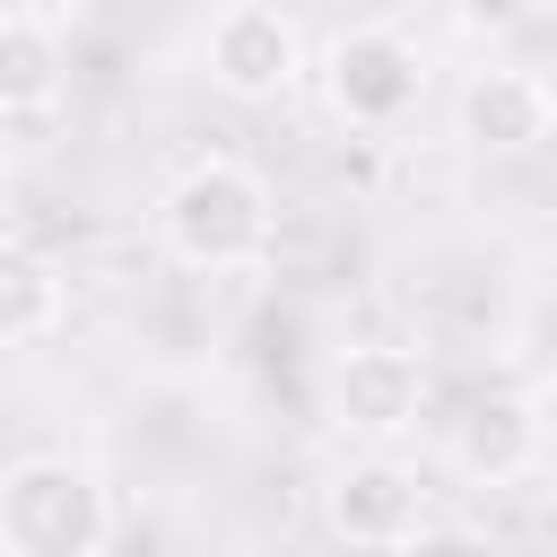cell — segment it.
<instances>
[{
	"mask_svg": "<svg viewBox=\"0 0 557 557\" xmlns=\"http://www.w3.org/2000/svg\"><path fill=\"white\" fill-rule=\"evenodd\" d=\"M305 78H322V104L348 131H400L426 104V44L392 17H366V26H339Z\"/></svg>",
	"mask_w": 557,
	"mask_h": 557,
	"instance_id": "cell-3",
	"label": "cell"
},
{
	"mask_svg": "<svg viewBox=\"0 0 557 557\" xmlns=\"http://www.w3.org/2000/svg\"><path fill=\"white\" fill-rule=\"evenodd\" d=\"M157 244L174 270L200 278H244L278 252V200L261 183V165L244 157H191L165 191H157Z\"/></svg>",
	"mask_w": 557,
	"mask_h": 557,
	"instance_id": "cell-1",
	"label": "cell"
},
{
	"mask_svg": "<svg viewBox=\"0 0 557 557\" xmlns=\"http://www.w3.org/2000/svg\"><path fill=\"white\" fill-rule=\"evenodd\" d=\"M113 487L78 453H17L0 470V557H104Z\"/></svg>",
	"mask_w": 557,
	"mask_h": 557,
	"instance_id": "cell-2",
	"label": "cell"
},
{
	"mask_svg": "<svg viewBox=\"0 0 557 557\" xmlns=\"http://www.w3.org/2000/svg\"><path fill=\"white\" fill-rule=\"evenodd\" d=\"M322 409H331V426H339L348 444H400V435L426 426L435 374H426V357L400 348V339H357V348L331 357Z\"/></svg>",
	"mask_w": 557,
	"mask_h": 557,
	"instance_id": "cell-4",
	"label": "cell"
},
{
	"mask_svg": "<svg viewBox=\"0 0 557 557\" xmlns=\"http://www.w3.org/2000/svg\"><path fill=\"white\" fill-rule=\"evenodd\" d=\"M313 513H322V531H331L339 548L383 557V548H400V540L426 522V479H418L392 444H357L348 461H331V470H322Z\"/></svg>",
	"mask_w": 557,
	"mask_h": 557,
	"instance_id": "cell-5",
	"label": "cell"
},
{
	"mask_svg": "<svg viewBox=\"0 0 557 557\" xmlns=\"http://www.w3.org/2000/svg\"><path fill=\"white\" fill-rule=\"evenodd\" d=\"M444 9H453V26H461L470 44H513L522 26L548 17V0H444Z\"/></svg>",
	"mask_w": 557,
	"mask_h": 557,
	"instance_id": "cell-11",
	"label": "cell"
},
{
	"mask_svg": "<svg viewBox=\"0 0 557 557\" xmlns=\"http://www.w3.org/2000/svg\"><path fill=\"white\" fill-rule=\"evenodd\" d=\"M61 313H70L61 270H52L35 244L0 235V348H35V339H52Z\"/></svg>",
	"mask_w": 557,
	"mask_h": 557,
	"instance_id": "cell-10",
	"label": "cell"
},
{
	"mask_svg": "<svg viewBox=\"0 0 557 557\" xmlns=\"http://www.w3.org/2000/svg\"><path fill=\"white\" fill-rule=\"evenodd\" d=\"M540 453H548V418H540V392H531V383L487 392V400L453 426V461H461L470 479H487V487L531 479V470H540Z\"/></svg>",
	"mask_w": 557,
	"mask_h": 557,
	"instance_id": "cell-8",
	"label": "cell"
},
{
	"mask_svg": "<svg viewBox=\"0 0 557 557\" xmlns=\"http://www.w3.org/2000/svg\"><path fill=\"white\" fill-rule=\"evenodd\" d=\"M548 122H557V104H548L540 70H513V61L470 70V87H461V139L479 157H531L548 139Z\"/></svg>",
	"mask_w": 557,
	"mask_h": 557,
	"instance_id": "cell-7",
	"label": "cell"
},
{
	"mask_svg": "<svg viewBox=\"0 0 557 557\" xmlns=\"http://www.w3.org/2000/svg\"><path fill=\"white\" fill-rule=\"evenodd\" d=\"M200 70H209V87L235 96V104H287V96L305 87L313 52H305V26H296L287 9H270V0H226V9L209 17V35H200Z\"/></svg>",
	"mask_w": 557,
	"mask_h": 557,
	"instance_id": "cell-6",
	"label": "cell"
},
{
	"mask_svg": "<svg viewBox=\"0 0 557 557\" xmlns=\"http://www.w3.org/2000/svg\"><path fill=\"white\" fill-rule=\"evenodd\" d=\"M70 87V52H61V26L44 9L26 17H0V122H44Z\"/></svg>",
	"mask_w": 557,
	"mask_h": 557,
	"instance_id": "cell-9",
	"label": "cell"
},
{
	"mask_svg": "<svg viewBox=\"0 0 557 557\" xmlns=\"http://www.w3.org/2000/svg\"><path fill=\"white\" fill-rule=\"evenodd\" d=\"M26 9H44V0H0V17H26Z\"/></svg>",
	"mask_w": 557,
	"mask_h": 557,
	"instance_id": "cell-13",
	"label": "cell"
},
{
	"mask_svg": "<svg viewBox=\"0 0 557 557\" xmlns=\"http://www.w3.org/2000/svg\"><path fill=\"white\" fill-rule=\"evenodd\" d=\"M383 557H496V540L479 531V522H453V513H426L400 548H383Z\"/></svg>",
	"mask_w": 557,
	"mask_h": 557,
	"instance_id": "cell-12",
	"label": "cell"
}]
</instances>
